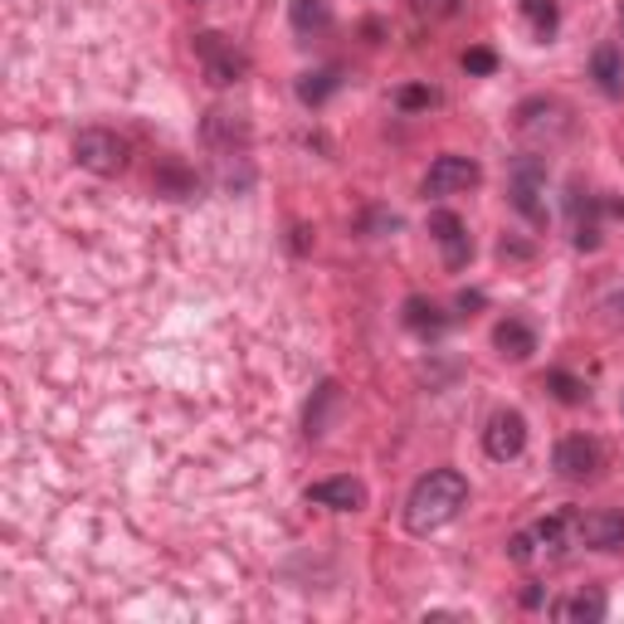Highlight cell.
Masks as SVG:
<instances>
[{"mask_svg": "<svg viewBox=\"0 0 624 624\" xmlns=\"http://www.w3.org/2000/svg\"><path fill=\"white\" fill-rule=\"evenodd\" d=\"M303 498L317 502V508H332V512H361L366 508V483L361 478H322V483H308Z\"/></svg>", "mask_w": 624, "mask_h": 624, "instance_id": "11", "label": "cell"}, {"mask_svg": "<svg viewBox=\"0 0 624 624\" xmlns=\"http://www.w3.org/2000/svg\"><path fill=\"white\" fill-rule=\"evenodd\" d=\"M508 557L517 561V566H532V561H537V541H532V532H517V537L508 541Z\"/></svg>", "mask_w": 624, "mask_h": 624, "instance_id": "25", "label": "cell"}, {"mask_svg": "<svg viewBox=\"0 0 624 624\" xmlns=\"http://www.w3.org/2000/svg\"><path fill=\"white\" fill-rule=\"evenodd\" d=\"M74 161L84 171H93V176H123L127 142L117 133H108V127H84V133L74 137Z\"/></svg>", "mask_w": 624, "mask_h": 624, "instance_id": "2", "label": "cell"}, {"mask_svg": "<svg viewBox=\"0 0 624 624\" xmlns=\"http://www.w3.org/2000/svg\"><path fill=\"white\" fill-rule=\"evenodd\" d=\"M492 347H498L508 361H527L532 351H537V332H532L522 317H502L498 327H492Z\"/></svg>", "mask_w": 624, "mask_h": 624, "instance_id": "13", "label": "cell"}, {"mask_svg": "<svg viewBox=\"0 0 624 624\" xmlns=\"http://www.w3.org/2000/svg\"><path fill=\"white\" fill-rule=\"evenodd\" d=\"M459 308H464V312L469 308H483V294H459Z\"/></svg>", "mask_w": 624, "mask_h": 624, "instance_id": "27", "label": "cell"}, {"mask_svg": "<svg viewBox=\"0 0 624 624\" xmlns=\"http://www.w3.org/2000/svg\"><path fill=\"white\" fill-rule=\"evenodd\" d=\"M551 469H557L566 483H590L600 469H606V454H600V445L590 435H566L557 445V454H551Z\"/></svg>", "mask_w": 624, "mask_h": 624, "instance_id": "6", "label": "cell"}, {"mask_svg": "<svg viewBox=\"0 0 624 624\" xmlns=\"http://www.w3.org/2000/svg\"><path fill=\"white\" fill-rule=\"evenodd\" d=\"M429 235H435V245L445 249V269H469L473 259V239H469V225L454 215V210H429Z\"/></svg>", "mask_w": 624, "mask_h": 624, "instance_id": "7", "label": "cell"}, {"mask_svg": "<svg viewBox=\"0 0 624 624\" xmlns=\"http://www.w3.org/2000/svg\"><path fill=\"white\" fill-rule=\"evenodd\" d=\"M532 541H537V557L541 561H561L571 547H581L576 537V512H551L532 527Z\"/></svg>", "mask_w": 624, "mask_h": 624, "instance_id": "10", "label": "cell"}, {"mask_svg": "<svg viewBox=\"0 0 624 624\" xmlns=\"http://www.w3.org/2000/svg\"><path fill=\"white\" fill-rule=\"evenodd\" d=\"M606 590L600 586H581V590H571V596H561L557 606H551V620H561V624H600L606 620Z\"/></svg>", "mask_w": 624, "mask_h": 624, "instance_id": "12", "label": "cell"}, {"mask_svg": "<svg viewBox=\"0 0 624 624\" xmlns=\"http://www.w3.org/2000/svg\"><path fill=\"white\" fill-rule=\"evenodd\" d=\"M464 68H469V74H492V68H498V54H492V49H469Z\"/></svg>", "mask_w": 624, "mask_h": 624, "instance_id": "26", "label": "cell"}, {"mask_svg": "<svg viewBox=\"0 0 624 624\" xmlns=\"http://www.w3.org/2000/svg\"><path fill=\"white\" fill-rule=\"evenodd\" d=\"M205 142L220 147L225 157H235V147L245 152V147H249V123H239L235 113H210L205 117Z\"/></svg>", "mask_w": 624, "mask_h": 624, "instance_id": "14", "label": "cell"}, {"mask_svg": "<svg viewBox=\"0 0 624 624\" xmlns=\"http://www.w3.org/2000/svg\"><path fill=\"white\" fill-rule=\"evenodd\" d=\"M522 15L532 20V29H537L541 39H551V35H557V25H561V5H557V0H522Z\"/></svg>", "mask_w": 624, "mask_h": 624, "instance_id": "21", "label": "cell"}, {"mask_svg": "<svg viewBox=\"0 0 624 624\" xmlns=\"http://www.w3.org/2000/svg\"><path fill=\"white\" fill-rule=\"evenodd\" d=\"M337 88H341V68H308V74H298V103L322 108Z\"/></svg>", "mask_w": 624, "mask_h": 624, "instance_id": "15", "label": "cell"}, {"mask_svg": "<svg viewBox=\"0 0 624 624\" xmlns=\"http://www.w3.org/2000/svg\"><path fill=\"white\" fill-rule=\"evenodd\" d=\"M288 20H294L298 35H322V29H332V5L327 0H294Z\"/></svg>", "mask_w": 624, "mask_h": 624, "instance_id": "18", "label": "cell"}, {"mask_svg": "<svg viewBox=\"0 0 624 624\" xmlns=\"http://www.w3.org/2000/svg\"><path fill=\"white\" fill-rule=\"evenodd\" d=\"M464 508H469V478L464 473L459 469H429L405 498V527L415 532V537H429V532L449 527Z\"/></svg>", "mask_w": 624, "mask_h": 624, "instance_id": "1", "label": "cell"}, {"mask_svg": "<svg viewBox=\"0 0 624 624\" xmlns=\"http://www.w3.org/2000/svg\"><path fill=\"white\" fill-rule=\"evenodd\" d=\"M576 537L590 551H624V512L615 508H596V512H576Z\"/></svg>", "mask_w": 624, "mask_h": 624, "instance_id": "9", "label": "cell"}, {"mask_svg": "<svg viewBox=\"0 0 624 624\" xmlns=\"http://www.w3.org/2000/svg\"><path fill=\"white\" fill-rule=\"evenodd\" d=\"M396 103L405 108V113H420V108H429V103H435V88H420V84H410V88H400V93H396Z\"/></svg>", "mask_w": 624, "mask_h": 624, "instance_id": "23", "label": "cell"}, {"mask_svg": "<svg viewBox=\"0 0 624 624\" xmlns=\"http://www.w3.org/2000/svg\"><path fill=\"white\" fill-rule=\"evenodd\" d=\"M196 54H200L205 78L215 88H229V84H239V78L249 74V54L229 45L225 35H215V29H200V35H196Z\"/></svg>", "mask_w": 624, "mask_h": 624, "instance_id": "3", "label": "cell"}, {"mask_svg": "<svg viewBox=\"0 0 624 624\" xmlns=\"http://www.w3.org/2000/svg\"><path fill=\"white\" fill-rule=\"evenodd\" d=\"M157 190L161 196H196V176H190L186 166H176V161H166V166L157 171Z\"/></svg>", "mask_w": 624, "mask_h": 624, "instance_id": "22", "label": "cell"}, {"mask_svg": "<svg viewBox=\"0 0 624 624\" xmlns=\"http://www.w3.org/2000/svg\"><path fill=\"white\" fill-rule=\"evenodd\" d=\"M337 400H341V390L337 386H332V380H327V386H317V396H312V405H308V420H303V435L308 439H322V435H327V410L332 405H337Z\"/></svg>", "mask_w": 624, "mask_h": 624, "instance_id": "19", "label": "cell"}, {"mask_svg": "<svg viewBox=\"0 0 624 624\" xmlns=\"http://www.w3.org/2000/svg\"><path fill=\"white\" fill-rule=\"evenodd\" d=\"M547 390L561 400V405H586V380L571 376V371H547Z\"/></svg>", "mask_w": 624, "mask_h": 624, "instance_id": "20", "label": "cell"}, {"mask_svg": "<svg viewBox=\"0 0 624 624\" xmlns=\"http://www.w3.org/2000/svg\"><path fill=\"white\" fill-rule=\"evenodd\" d=\"M541 190H547V166H541L537 157H522L517 166H512L508 196H512V205L532 220V225H547V200H541Z\"/></svg>", "mask_w": 624, "mask_h": 624, "instance_id": "4", "label": "cell"}, {"mask_svg": "<svg viewBox=\"0 0 624 624\" xmlns=\"http://www.w3.org/2000/svg\"><path fill=\"white\" fill-rule=\"evenodd\" d=\"M590 78H596V84L606 88L610 98L624 93V59H620L615 45H600L596 54H590Z\"/></svg>", "mask_w": 624, "mask_h": 624, "instance_id": "17", "label": "cell"}, {"mask_svg": "<svg viewBox=\"0 0 624 624\" xmlns=\"http://www.w3.org/2000/svg\"><path fill=\"white\" fill-rule=\"evenodd\" d=\"M483 180V166L473 157H459V152H445L435 157V166L425 171V180H420V190L425 196H454V190H473Z\"/></svg>", "mask_w": 624, "mask_h": 624, "instance_id": "5", "label": "cell"}, {"mask_svg": "<svg viewBox=\"0 0 624 624\" xmlns=\"http://www.w3.org/2000/svg\"><path fill=\"white\" fill-rule=\"evenodd\" d=\"M410 10H415L420 20H449L459 10V0H410Z\"/></svg>", "mask_w": 624, "mask_h": 624, "instance_id": "24", "label": "cell"}, {"mask_svg": "<svg viewBox=\"0 0 624 624\" xmlns=\"http://www.w3.org/2000/svg\"><path fill=\"white\" fill-rule=\"evenodd\" d=\"M615 308H624V298H615Z\"/></svg>", "mask_w": 624, "mask_h": 624, "instance_id": "29", "label": "cell"}, {"mask_svg": "<svg viewBox=\"0 0 624 624\" xmlns=\"http://www.w3.org/2000/svg\"><path fill=\"white\" fill-rule=\"evenodd\" d=\"M483 449H488V459H498V464L517 459L522 449H527V420H522L517 410H498V415L488 420V429H483Z\"/></svg>", "mask_w": 624, "mask_h": 624, "instance_id": "8", "label": "cell"}, {"mask_svg": "<svg viewBox=\"0 0 624 624\" xmlns=\"http://www.w3.org/2000/svg\"><path fill=\"white\" fill-rule=\"evenodd\" d=\"M405 327L429 341V337H445L449 317L439 312V303H429V298H405Z\"/></svg>", "mask_w": 624, "mask_h": 624, "instance_id": "16", "label": "cell"}, {"mask_svg": "<svg viewBox=\"0 0 624 624\" xmlns=\"http://www.w3.org/2000/svg\"><path fill=\"white\" fill-rule=\"evenodd\" d=\"M620 25H624V0H620Z\"/></svg>", "mask_w": 624, "mask_h": 624, "instance_id": "28", "label": "cell"}]
</instances>
